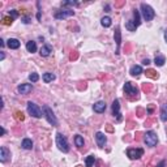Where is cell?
Returning <instances> with one entry per match:
<instances>
[{
	"label": "cell",
	"instance_id": "obj_1",
	"mask_svg": "<svg viewBox=\"0 0 167 167\" xmlns=\"http://www.w3.org/2000/svg\"><path fill=\"white\" fill-rule=\"evenodd\" d=\"M140 8H141V16H143V19L145 21H151L155 17L154 9H153L149 4H146V3H141Z\"/></svg>",
	"mask_w": 167,
	"mask_h": 167
},
{
	"label": "cell",
	"instance_id": "obj_2",
	"mask_svg": "<svg viewBox=\"0 0 167 167\" xmlns=\"http://www.w3.org/2000/svg\"><path fill=\"white\" fill-rule=\"evenodd\" d=\"M56 146H58L59 150L63 153L69 151V144H68V141H67V138L64 137L62 133H56Z\"/></svg>",
	"mask_w": 167,
	"mask_h": 167
},
{
	"label": "cell",
	"instance_id": "obj_3",
	"mask_svg": "<svg viewBox=\"0 0 167 167\" xmlns=\"http://www.w3.org/2000/svg\"><path fill=\"white\" fill-rule=\"evenodd\" d=\"M42 111H43V116L46 118V120H47L51 125H54V127L58 125V119H56L54 111H52L48 106H43V107H42Z\"/></svg>",
	"mask_w": 167,
	"mask_h": 167
},
{
	"label": "cell",
	"instance_id": "obj_4",
	"mask_svg": "<svg viewBox=\"0 0 167 167\" xmlns=\"http://www.w3.org/2000/svg\"><path fill=\"white\" fill-rule=\"evenodd\" d=\"M144 141H145V144H146V146L154 148L155 145L158 144V136H157V133L153 132V131H148V132L145 133V136H144Z\"/></svg>",
	"mask_w": 167,
	"mask_h": 167
},
{
	"label": "cell",
	"instance_id": "obj_5",
	"mask_svg": "<svg viewBox=\"0 0 167 167\" xmlns=\"http://www.w3.org/2000/svg\"><path fill=\"white\" fill-rule=\"evenodd\" d=\"M27 112L29 115H31L33 118H42V110L39 108V106L35 105L34 102H27Z\"/></svg>",
	"mask_w": 167,
	"mask_h": 167
},
{
	"label": "cell",
	"instance_id": "obj_6",
	"mask_svg": "<svg viewBox=\"0 0 167 167\" xmlns=\"http://www.w3.org/2000/svg\"><path fill=\"white\" fill-rule=\"evenodd\" d=\"M127 155L129 157V159H132V161H134V159H140L144 155V149H141V148L132 149L131 148V149L127 150Z\"/></svg>",
	"mask_w": 167,
	"mask_h": 167
},
{
	"label": "cell",
	"instance_id": "obj_7",
	"mask_svg": "<svg viewBox=\"0 0 167 167\" xmlns=\"http://www.w3.org/2000/svg\"><path fill=\"white\" fill-rule=\"evenodd\" d=\"M74 16V10L72 9H63V10H56L55 12V19L56 20H64L68 17Z\"/></svg>",
	"mask_w": 167,
	"mask_h": 167
},
{
	"label": "cell",
	"instance_id": "obj_8",
	"mask_svg": "<svg viewBox=\"0 0 167 167\" xmlns=\"http://www.w3.org/2000/svg\"><path fill=\"white\" fill-rule=\"evenodd\" d=\"M124 93L128 94V95H136V94L138 93V89L134 86L132 82L127 81V82L124 84Z\"/></svg>",
	"mask_w": 167,
	"mask_h": 167
},
{
	"label": "cell",
	"instance_id": "obj_9",
	"mask_svg": "<svg viewBox=\"0 0 167 167\" xmlns=\"http://www.w3.org/2000/svg\"><path fill=\"white\" fill-rule=\"evenodd\" d=\"M112 115L116 116L118 122H122V114H120V103H119V99H115L112 103Z\"/></svg>",
	"mask_w": 167,
	"mask_h": 167
},
{
	"label": "cell",
	"instance_id": "obj_10",
	"mask_svg": "<svg viewBox=\"0 0 167 167\" xmlns=\"http://www.w3.org/2000/svg\"><path fill=\"white\" fill-rule=\"evenodd\" d=\"M31 90H33V85L31 84H21L17 86V91H19L20 94H24V95L29 94Z\"/></svg>",
	"mask_w": 167,
	"mask_h": 167
},
{
	"label": "cell",
	"instance_id": "obj_11",
	"mask_svg": "<svg viewBox=\"0 0 167 167\" xmlns=\"http://www.w3.org/2000/svg\"><path fill=\"white\" fill-rule=\"evenodd\" d=\"M95 140H97V144H98L99 148H105L106 143H107V137H106V134L102 133V132L95 133Z\"/></svg>",
	"mask_w": 167,
	"mask_h": 167
},
{
	"label": "cell",
	"instance_id": "obj_12",
	"mask_svg": "<svg viewBox=\"0 0 167 167\" xmlns=\"http://www.w3.org/2000/svg\"><path fill=\"white\" fill-rule=\"evenodd\" d=\"M10 157V151L7 149L5 146H1L0 148V162L5 163L7 161H8V158Z\"/></svg>",
	"mask_w": 167,
	"mask_h": 167
},
{
	"label": "cell",
	"instance_id": "obj_13",
	"mask_svg": "<svg viewBox=\"0 0 167 167\" xmlns=\"http://www.w3.org/2000/svg\"><path fill=\"white\" fill-rule=\"evenodd\" d=\"M93 110H94V112H97V114L105 112L106 111V102L105 101H98L97 103H94Z\"/></svg>",
	"mask_w": 167,
	"mask_h": 167
},
{
	"label": "cell",
	"instance_id": "obj_14",
	"mask_svg": "<svg viewBox=\"0 0 167 167\" xmlns=\"http://www.w3.org/2000/svg\"><path fill=\"white\" fill-rule=\"evenodd\" d=\"M115 42H116V51L115 54L119 55L120 54V43H122V35H120V29L116 27L115 29Z\"/></svg>",
	"mask_w": 167,
	"mask_h": 167
},
{
	"label": "cell",
	"instance_id": "obj_15",
	"mask_svg": "<svg viewBox=\"0 0 167 167\" xmlns=\"http://www.w3.org/2000/svg\"><path fill=\"white\" fill-rule=\"evenodd\" d=\"M51 52H52V48H51V46H50V45H43L41 47V50H39V54H41V56H43V58H47V56H50Z\"/></svg>",
	"mask_w": 167,
	"mask_h": 167
},
{
	"label": "cell",
	"instance_id": "obj_16",
	"mask_svg": "<svg viewBox=\"0 0 167 167\" xmlns=\"http://www.w3.org/2000/svg\"><path fill=\"white\" fill-rule=\"evenodd\" d=\"M20 41L16 39V38H9L8 41H7V46L10 48V50H17L20 47Z\"/></svg>",
	"mask_w": 167,
	"mask_h": 167
},
{
	"label": "cell",
	"instance_id": "obj_17",
	"mask_svg": "<svg viewBox=\"0 0 167 167\" xmlns=\"http://www.w3.org/2000/svg\"><path fill=\"white\" fill-rule=\"evenodd\" d=\"M21 148L25 149V150H31L33 149V141L30 138H24L22 143H21Z\"/></svg>",
	"mask_w": 167,
	"mask_h": 167
},
{
	"label": "cell",
	"instance_id": "obj_18",
	"mask_svg": "<svg viewBox=\"0 0 167 167\" xmlns=\"http://www.w3.org/2000/svg\"><path fill=\"white\" fill-rule=\"evenodd\" d=\"M129 73H131V76H133V77H138L143 73V68H141L140 65H133L132 68L129 69Z\"/></svg>",
	"mask_w": 167,
	"mask_h": 167
},
{
	"label": "cell",
	"instance_id": "obj_19",
	"mask_svg": "<svg viewBox=\"0 0 167 167\" xmlns=\"http://www.w3.org/2000/svg\"><path fill=\"white\" fill-rule=\"evenodd\" d=\"M55 79H56V76H55L54 73H51V72H47V73H45L43 76H42V80H43L46 84L52 82V81H54Z\"/></svg>",
	"mask_w": 167,
	"mask_h": 167
},
{
	"label": "cell",
	"instance_id": "obj_20",
	"mask_svg": "<svg viewBox=\"0 0 167 167\" xmlns=\"http://www.w3.org/2000/svg\"><path fill=\"white\" fill-rule=\"evenodd\" d=\"M166 63V58L163 55H157L155 56V59H154V64L157 67H162L163 64Z\"/></svg>",
	"mask_w": 167,
	"mask_h": 167
},
{
	"label": "cell",
	"instance_id": "obj_21",
	"mask_svg": "<svg viewBox=\"0 0 167 167\" xmlns=\"http://www.w3.org/2000/svg\"><path fill=\"white\" fill-rule=\"evenodd\" d=\"M84 144H85L84 137L80 136V134H76V136H74V145H76L77 148H82Z\"/></svg>",
	"mask_w": 167,
	"mask_h": 167
},
{
	"label": "cell",
	"instance_id": "obj_22",
	"mask_svg": "<svg viewBox=\"0 0 167 167\" xmlns=\"http://www.w3.org/2000/svg\"><path fill=\"white\" fill-rule=\"evenodd\" d=\"M26 50L29 52H31V54H33V52H37V43H35L34 41H29L26 43Z\"/></svg>",
	"mask_w": 167,
	"mask_h": 167
},
{
	"label": "cell",
	"instance_id": "obj_23",
	"mask_svg": "<svg viewBox=\"0 0 167 167\" xmlns=\"http://www.w3.org/2000/svg\"><path fill=\"white\" fill-rule=\"evenodd\" d=\"M161 120L167 122V103H163L161 107Z\"/></svg>",
	"mask_w": 167,
	"mask_h": 167
},
{
	"label": "cell",
	"instance_id": "obj_24",
	"mask_svg": "<svg viewBox=\"0 0 167 167\" xmlns=\"http://www.w3.org/2000/svg\"><path fill=\"white\" fill-rule=\"evenodd\" d=\"M101 24H102V26L103 27H110L112 25V21H111V19H110L108 16H105L103 19L101 20Z\"/></svg>",
	"mask_w": 167,
	"mask_h": 167
},
{
	"label": "cell",
	"instance_id": "obj_25",
	"mask_svg": "<svg viewBox=\"0 0 167 167\" xmlns=\"http://www.w3.org/2000/svg\"><path fill=\"white\" fill-rule=\"evenodd\" d=\"M125 27L129 31H136V29H137V26L134 25V22H133V20H129V21H127L125 22Z\"/></svg>",
	"mask_w": 167,
	"mask_h": 167
},
{
	"label": "cell",
	"instance_id": "obj_26",
	"mask_svg": "<svg viewBox=\"0 0 167 167\" xmlns=\"http://www.w3.org/2000/svg\"><path fill=\"white\" fill-rule=\"evenodd\" d=\"M133 16H134V20H133V22L134 25L138 27L140 26V24H141V21H140V12H138L137 9H134V12H133Z\"/></svg>",
	"mask_w": 167,
	"mask_h": 167
},
{
	"label": "cell",
	"instance_id": "obj_27",
	"mask_svg": "<svg viewBox=\"0 0 167 167\" xmlns=\"http://www.w3.org/2000/svg\"><path fill=\"white\" fill-rule=\"evenodd\" d=\"M95 162V157L94 155H89V157L86 158V161H85V165H86V167H93Z\"/></svg>",
	"mask_w": 167,
	"mask_h": 167
},
{
	"label": "cell",
	"instance_id": "obj_28",
	"mask_svg": "<svg viewBox=\"0 0 167 167\" xmlns=\"http://www.w3.org/2000/svg\"><path fill=\"white\" fill-rule=\"evenodd\" d=\"M29 80L31 81V82H37V81L39 80V76H38L37 73H30L29 74Z\"/></svg>",
	"mask_w": 167,
	"mask_h": 167
},
{
	"label": "cell",
	"instance_id": "obj_29",
	"mask_svg": "<svg viewBox=\"0 0 167 167\" xmlns=\"http://www.w3.org/2000/svg\"><path fill=\"white\" fill-rule=\"evenodd\" d=\"M79 3L77 1H63L62 3V7H67V5H77Z\"/></svg>",
	"mask_w": 167,
	"mask_h": 167
},
{
	"label": "cell",
	"instance_id": "obj_30",
	"mask_svg": "<svg viewBox=\"0 0 167 167\" xmlns=\"http://www.w3.org/2000/svg\"><path fill=\"white\" fill-rule=\"evenodd\" d=\"M12 21H13V19H8V17H4V19H3V24H4V25H9V24H12Z\"/></svg>",
	"mask_w": 167,
	"mask_h": 167
},
{
	"label": "cell",
	"instance_id": "obj_31",
	"mask_svg": "<svg viewBox=\"0 0 167 167\" xmlns=\"http://www.w3.org/2000/svg\"><path fill=\"white\" fill-rule=\"evenodd\" d=\"M9 15L12 16V19H16V17L19 16V12H17V10H15V9H12V10H9Z\"/></svg>",
	"mask_w": 167,
	"mask_h": 167
},
{
	"label": "cell",
	"instance_id": "obj_32",
	"mask_svg": "<svg viewBox=\"0 0 167 167\" xmlns=\"http://www.w3.org/2000/svg\"><path fill=\"white\" fill-rule=\"evenodd\" d=\"M165 166H166V162H165V161H161V162L158 163L157 167H165Z\"/></svg>",
	"mask_w": 167,
	"mask_h": 167
},
{
	"label": "cell",
	"instance_id": "obj_33",
	"mask_svg": "<svg viewBox=\"0 0 167 167\" xmlns=\"http://www.w3.org/2000/svg\"><path fill=\"white\" fill-rule=\"evenodd\" d=\"M5 59V54H4V52H0V60H4Z\"/></svg>",
	"mask_w": 167,
	"mask_h": 167
},
{
	"label": "cell",
	"instance_id": "obj_34",
	"mask_svg": "<svg viewBox=\"0 0 167 167\" xmlns=\"http://www.w3.org/2000/svg\"><path fill=\"white\" fill-rule=\"evenodd\" d=\"M143 63H144V65H149V64H150V60H149V59H145Z\"/></svg>",
	"mask_w": 167,
	"mask_h": 167
},
{
	"label": "cell",
	"instance_id": "obj_35",
	"mask_svg": "<svg viewBox=\"0 0 167 167\" xmlns=\"http://www.w3.org/2000/svg\"><path fill=\"white\" fill-rule=\"evenodd\" d=\"M30 22V19H29V17H25V19H24V24H29Z\"/></svg>",
	"mask_w": 167,
	"mask_h": 167
},
{
	"label": "cell",
	"instance_id": "obj_36",
	"mask_svg": "<svg viewBox=\"0 0 167 167\" xmlns=\"http://www.w3.org/2000/svg\"><path fill=\"white\" fill-rule=\"evenodd\" d=\"M0 46H1V47H4V46H5V43H4V39H0Z\"/></svg>",
	"mask_w": 167,
	"mask_h": 167
},
{
	"label": "cell",
	"instance_id": "obj_37",
	"mask_svg": "<svg viewBox=\"0 0 167 167\" xmlns=\"http://www.w3.org/2000/svg\"><path fill=\"white\" fill-rule=\"evenodd\" d=\"M4 134H5V129L4 128H1V136H4Z\"/></svg>",
	"mask_w": 167,
	"mask_h": 167
},
{
	"label": "cell",
	"instance_id": "obj_38",
	"mask_svg": "<svg viewBox=\"0 0 167 167\" xmlns=\"http://www.w3.org/2000/svg\"><path fill=\"white\" fill-rule=\"evenodd\" d=\"M37 19H38V20H41V12H38V13H37Z\"/></svg>",
	"mask_w": 167,
	"mask_h": 167
},
{
	"label": "cell",
	"instance_id": "obj_39",
	"mask_svg": "<svg viewBox=\"0 0 167 167\" xmlns=\"http://www.w3.org/2000/svg\"><path fill=\"white\" fill-rule=\"evenodd\" d=\"M106 12H110V5H106Z\"/></svg>",
	"mask_w": 167,
	"mask_h": 167
},
{
	"label": "cell",
	"instance_id": "obj_40",
	"mask_svg": "<svg viewBox=\"0 0 167 167\" xmlns=\"http://www.w3.org/2000/svg\"><path fill=\"white\" fill-rule=\"evenodd\" d=\"M165 41H166V42H167V30H166V31H165Z\"/></svg>",
	"mask_w": 167,
	"mask_h": 167
}]
</instances>
